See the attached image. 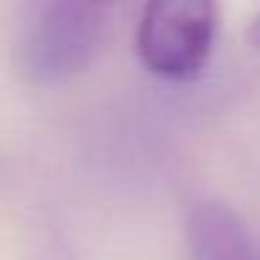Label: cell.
<instances>
[{
    "label": "cell",
    "mask_w": 260,
    "mask_h": 260,
    "mask_svg": "<svg viewBox=\"0 0 260 260\" xmlns=\"http://www.w3.org/2000/svg\"><path fill=\"white\" fill-rule=\"evenodd\" d=\"M109 9L98 3H34L17 40V64L25 81L53 87L92 64L107 37Z\"/></svg>",
    "instance_id": "cell-1"
},
{
    "label": "cell",
    "mask_w": 260,
    "mask_h": 260,
    "mask_svg": "<svg viewBox=\"0 0 260 260\" xmlns=\"http://www.w3.org/2000/svg\"><path fill=\"white\" fill-rule=\"evenodd\" d=\"M218 9L207 0H157L140 14L135 48L143 68L165 81H190L207 68Z\"/></svg>",
    "instance_id": "cell-2"
},
{
    "label": "cell",
    "mask_w": 260,
    "mask_h": 260,
    "mask_svg": "<svg viewBox=\"0 0 260 260\" xmlns=\"http://www.w3.org/2000/svg\"><path fill=\"white\" fill-rule=\"evenodd\" d=\"M193 260H260V246L249 226L218 202L199 204L187 218Z\"/></svg>",
    "instance_id": "cell-3"
},
{
    "label": "cell",
    "mask_w": 260,
    "mask_h": 260,
    "mask_svg": "<svg viewBox=\"0 0 260 260\" xmlns=\"http://www.w3.org/2000/svg\"><path fill=\"white\" fill-rule=\"evenodd\" d=\"M246 40H249V48L260 56V12L254 14V20L249 23V31H246Z\"/></svg>",
    "instance_id": "cell-4"
}]
</instances>
